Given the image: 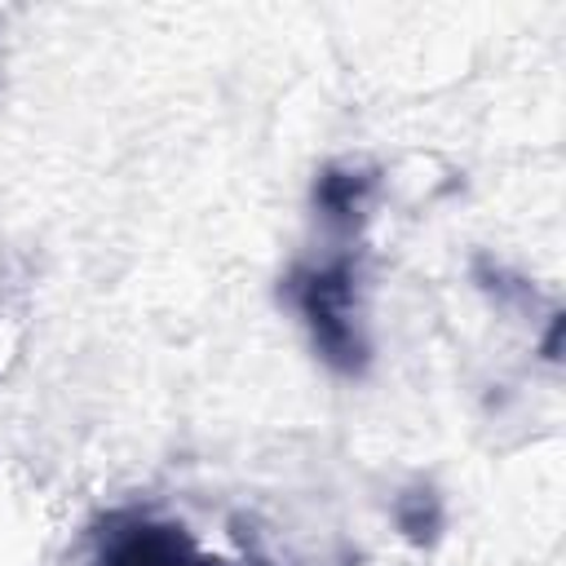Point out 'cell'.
<instances>
[{
    "label": "cell",
    "instance_id": "cell-1",
    "mask_svg": "<svg viewBox=\"0 0 566 566\" xmlns=\"http://www.w3.org/2000/svg\"><path fill=\"white\" fill-rule=\"evenodd\" d=\"M287 296L301 310L318 354L340 371H358L367 358L363 305H358V256L349 248H336L314 265H296L287 279Z\"/></svg>",
    "mask_w": 566,
    "mask_h": 566
},
{
    "label": "cell",
    "instance_id": "cell-2",
    "mask_svg": "<svg viewBox=\"0 0 566 566\" xmlns=\"http://www.w3.org/2000/svg\"><path fill=\"white\" fill-rule=\"evenodd\" d=\"M97 566H261V562L226 557V553L208 548L181 522L146 517V513H119L102 531Z\"/></svg>",
    "mask_w": 566,
    "mask_h": 566
}]
</instances>
